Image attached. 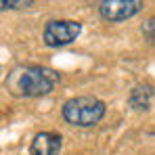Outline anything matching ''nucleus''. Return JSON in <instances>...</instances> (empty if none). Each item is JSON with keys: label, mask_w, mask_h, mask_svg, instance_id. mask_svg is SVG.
<instances>
[{"label": "nucleus", "mask_w": 155, "mask_h": 155, "mask_svg": "<svg viewBox=\"0 0 155 155\" xmlns=\"http://www.w3.org/2000/svg\"><path fill=\"white\" fill-rule=\"evenodd\" d=\"M57 84H59V74H54L48 67H38V65L15 67L6 80L8 92L25 99L48 94Z\"/></svg>", "instance_id": "obj_1"}, {"label": "nucleus", "mask_w": 155, "mask_h": 155, "mask_svg": "<svg viewBox=\"0 0 155 155\" xmlns=\"http://www.w3.org/2000/svg\"><path fill=\"white\" fill-rule=\"evenodd\" d=\"M105 115V103L97 97H76L69 99L63 105V120L69 126L88 128L103 120Z\"/></svg>", "instance_id": "obj_2"}, {"label": "nucleus", "mask_w": 155, "mask_h": 155, "mask_svg": "<svg viewBox=\"0 0 155 155\" xmlns=\"http://www.w3.org/2000/svg\"><path fill=\"white\" fill-rule=\"evenodd\" d=\"M82 31V25L78 21H69V19H63V21H48L44 27V44L57 48V46H67L76 40Z\"/></svg>", "instance_id": "obj_3"}, {"label": "nucleus", "mask_w": 155, "mask_h": 155, "mask_svg": "<svg viewBox=\"0 0 155 155\" xmlns=\"http://www.w3.org/2000/svg\"><path fill=\"white\" fill-rule=\"evenodd\" d=\"M143 8V0H101L99 13L107 21H126Z\"/></svg>", "instance_id": "obj_4"}, {"label": "nucleus", "mask_w": 155, "mask_h": 155, "mask_svg": "<svg viewBox=\"0 0 155 155\" xmlns=\"http://www.w3.org/2000/svg\"><path fill=\"white\" fill-rule=\"evenodd\" d=\"M63 147V138L61 134L54 132H38L31 140L29 151L31 155H59Z\"/></svg>", "instance_id": "obj_5"}, {"label": "nucleus", "mask_w": 155, "mask_h": 155, "mask_svg": "<svg viewBox=\"0 0 155 155\" xmlns=\"http://www.w3.org/2000/svg\"><path fill=\"white\" fill-rule=\"evenodd\" d=\"M151 99H153V86L138 84V86L132 88V92L128 97V103L132 109H147L149 103H151Z\"/></svg>", "instance_id": "obj_6"}, {"label": "nucleus", "mask_w": 155, "mask_h": 155, "mask_svg": "<svg viewBox=\"0 0 155 155\" xmlns=\"http://www.w3.org/2000/svg\"><path fill=\"white\" fill-rule=\"evenodd\" d=\"M2 4V11H8V8H29L34 4V0H0Z\"/></svg>", "instance_id": "obj_7"}, {"label": "nucleus", "mask_w": 155, "mask_h": 155, "mask_svg": "<svg viewBox=\"0 0 155 155\" xmlns=\"http://www.w3.org/2000/svg\"><path fill=\"white\" fill-rule=\"evenodd\" d=\"M143 34H145V38H147L149 42H153V44H155V17H151V19L145 21V25H143Z\"/></svg>", "instance_id": "obj_8"}]
</instances>
